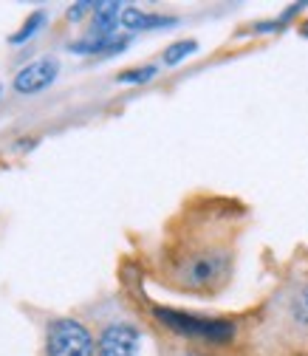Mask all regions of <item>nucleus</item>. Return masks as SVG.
<instances>
[{
	"label": "nucleus",
	"mask_w": 308,
	"mask_h": 356,
	"mask_svg": "<svg viewBox=\"0 0 308 356\" xmlns=\"http://www.w3.org/2000/svg\"><path fill=\"white\" fill-rule=\"evenodd\" d=\"M161 356H212V353L193 342H179V345H167Z\"/></svg>",
	"instance_id": "nucleus-13"
},
{
	"label": "nucleus",
	"mask_w": 308,
	"mask_h": 356,
	"mask_svg": "<svg viewBox=\"0 0 308 356\" xmlns=\"http://www.w3.org/2000/svg\"><path fill=\"white\" fill-rule=\"evenodd\" d=\"M153 320L170 331L172 337H179L184 342H204V345H229L238 339L241 325L235 320L224 317H201L190 314V311L179 308H167V305H150Z\"/></svg>",
	"instance_id": "nucleus-3"
},
{
	"label": "nucleus",
	"mask_w": 308,
	"mask_h": 356,
	"mask_svg": "<svg viewBox=\"0 0 308 356\" xmlns=\"http://www.w3.org/2000/svg\"><path fill=\"white\" fill-rule=\"evenodd\" d=\"M156 74H159V65H142V68L122 71V74L116 76V82H122V85H145V82H150Z\"/></svg>",
	"instance_id": "nucleus-12"
},
{
	"label": "nucleus",
	"mask_w": 308,
	"mask_h": 356,
	"mask_svg": "<svg viewBox=\"0 0 308 356\" xmlns=\"http://www.w3.org/2000/svg\"><path fill=\"white\" fill-rule=\"evenodd\" d=\"M130 46V34H113V37H79L68 42L71 54H82V57H113L122 54Z\"/></svg>",
	"instance_id": "nucleus-7"
},
{
	"label": "nucleus",
	"mask_w": 308,
	"mask_h": 356,
	"mask_svg": "<svg viewBox=\"0 0 308 356\" xmlns=\"http://www.w3.org/2000/svg\"><path fill=\"white\" fill-rule=\"evenodd\" d=\"M60 74V60L57 57H40V60H31L26 63L17 74H15V91L17 94H40V91H46V88L57 79Z\"/></svg>",
	"instance_id": "nucleus-6"
},
{
	"label": "nucleus",
	"mask_w": 308,
	"mask_h": 356,
	"mask_svg": "<svg viewBox=\"0 0 308 356\" xmlns=\"http://www.w3.org/2000/svg\"><path fill=\"white\" fill-rule=\"evenodd\" d=\"M179 26V17L161 15V12H145L139 6H124L122 9V29L130 34H142V31H159V29H172Z\"/></svg>",
	"instance_id": "nucleus-8"
},
{
	"label": "nucleus",
	"mask_w": 308,
	"mask_h": 356,
	"mask_svg": "<svg viewBox=\"0 0 308 356\" xmlns=\"http://www.w3.org/2000/svg\"><path fill=\"white\" fill-rule=\"evenodd\" d=\"M94 9H97V0H82V3H74V6H68L65 17H68L71 23H79L85 15H94Z\"/></svg>",
	"instance_id": "nucleus-14"
},
{
	"label": "nucleus",
	"mask_w": 308,
	"mask_h": 356,
	"mask_svg": "<svg viewBox=\"0 0 308 356\" xmlns=\"http://www.w3.org/2000/svg\"><path fill=\"white\" fill-rule=\"evenodd\" d=\"M42 356H97V337L76 317H54L42 334Z\"/></svg>",
	"instance_id": "nucleus-5"
},
{
	"label": "nucleus",
	"mask_w": 308,
	"mask_h": 356,
	"mask_svg": "<svg viewBox=\"0 0 308 356\" xmlns=\"http://www.w3.org/2000/svg\"><path fill=\"white\" fill-rule=\"evenodd\" d=\"M249 356H294L308 350V266L294 269L260 302L246 331Z\"/></svg>",
	"instance_id": "nucleus-2"
},
{
	"label": "nucleus",
	"mask_w": 308,
	"mask_h": 356,
	"mask_svg": "<svg viewBox=\"0 0 308 356\" xmlns=\"http://www.w3.org/2000/svg\"><path fill=\"white\" fill-rule=\"evenodd\" d=\"M195 51H198V42L195 40H175V42H170V46L161 51V63L164 65H179L181 60H187Z\"/></svg>",
	"instance_id": "nucleus-11"
},
{
	"label": "nucleus",
	"mask_w": 308,
	"mask_h": 356,
	"mask_svg": "<svg viewBox=\"0 0 308 356\" xmlns=\"http://www.w3.org/2000/svg\"><path fill=\"white\" fill-rule=\"evenodd\" d=\"M122 3L108 0V3H97L91 15V26H88V37H113L116 29H122Z\"/></svg>",
	"instance_id": "nucleus-9"
},
{
	"label": "nucleus",
	"mask_w": 308,
	"mask_h": 356,
	"mask_svg": "<svg viewBox=\"0 0 308 356\" xmlns=\"http://www.w3.org/2000/svg\"><path fill=\"white\" fill-rule=\"evenodd\" d=\"M300 34H302V37H308V23H305V26H300Z\"/></svg>",
	"instance_id": "nucleus-15"
},
{
	"label": "nucleus",
	"mask_w": 308,
	"mask_h": 356,
	"mask_svg": "<svg viewBox=\"0 0 308 356\" xmlns=\"http://www.w3.org/2000/svg\"><path fill=\"white\" fill-rule=\"evenodd\" d=\"M243 212L227 201H195L164 229L150 269L159 286L195 300L221 297L238 269Z\"/></svg>",
	"instance_id": "nucleus-1"
},
{
	"label": "nucleus",
	"mask_w": 308,
	"mask_h": 356,
	"mask_svg": "<svg viewBox=\"0 0 308 356\" xmlns=\"http://www.w3.org/2000/svg\"><path fill=\"white\" fill-rule=\"evenodd\" d=\"M49 23V12L46 9H37V12H31L29 17H26V23L9 37V42H12V46H20V42H26V40H31L42 26H46Z\"/></svg>",
	"instance_id": "nucleus-10"
},
{
	"label": "nucleus",
	"mask_w": 308,
	"mask_h": 356,
	"mask_svg": "<svg viewBox=\"0 0 308 356\" xmlns=\"http://www.w3.org/2000/svg\"><path fill=\"white\" fill-rule=\"evenodd\" d=\"M97 356H142L147 331L136 314L113 305L97 323Z\"/></svg>",
	"instance_id": "nucleus-4"
}]
</instances>
